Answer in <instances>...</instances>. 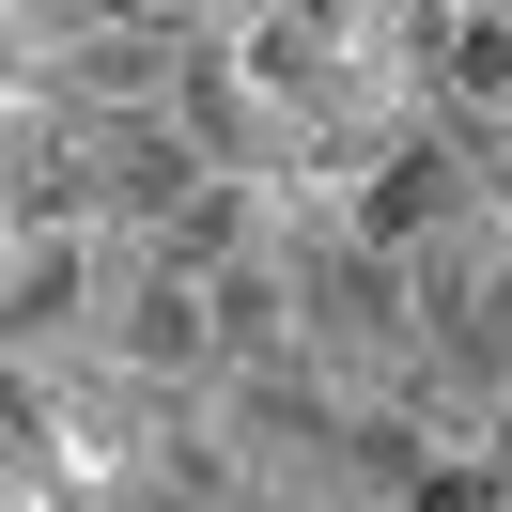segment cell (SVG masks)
<instances>
[{
    "mask_svg": "<svg viewBox=\"0 0 512 512\" xmlns=\"http://www.w3.org/2000/svg\"><path fill=\"white\" fill-rule=\"evenodd\" d=\"M450 187H466V171H450V140H435V125H404L373 171H357V249H419V233L450 218Z\"/></svg>",
    "mask_w": 512,
    "mask_h": 512,
    "instance_id": "cell-1",
    "label": "cell"
},
{
    "mask_svg": "<svg viewBox=\"0 0 512 512\" xmlns=\"http://www.w3.org/2000/svg\"><path fill=\"white\" fill-rule=\"evenodd\" d=\"M94 171H109V202H140L156 233L202 202V140H187V125H109V140H94Z\"/></svg>",
    "mask_w": 512,
    "mask_h": 512,
    "instance_id": "cell-2",
    "label": "cell"
},
{
    "mask_svg": "<svg viewBox=\"0 0 512 512\" xmlns=\"http://www.w3.org/2000/svg\"><path fill=\"white\" fill-rule=\"evenodd\" d=\"M125 357H140V373H187V357H218V295H202V280H171V264H140V280H125Z\"/></svg>",
    "mask_w": 512,
    "mask_h": 512,
    "instance_id": "cell-3",
    "label": "cell"
},
{
    "mask_svg": "<svg viewBox=\"0 0 512 512\" xmlns=\"http://www.w3.org/2000/svg\"><path fill=\"white\" fill-rule=\"evenodd\" d=\"M419 47H435V94L450 109H512V16H419Z\"/></svg>",
    "mask_w": 512,
    "mask_h": 512,
    "instance_id": "cell-4",
    "label": "cell"
},
{
    "mask_svg": "<svg viewBox=\"0 0 512 512\" xmlns=\"http://www.w3.org/2000/svg\"><path fill=\"white\" fill-rule=\"evenodd\" d=\"M94 295V264H78V233H16V280H0V311H16V342H47V326Z\"/></svg>",
    "mask_w": 512,
    "mask_h": 512,
    "instance_id": "cell-5",
    "label": "cell"
},
{
    "mask_svg": "<svg viewBox=\"0 0 512 512\" xmlns=\"http://www.w3.org/2000/svg\"><path fill=\"white\" fill-rule=\"evenodd\" d=\"M202 295H218V357H249V373L295 342V280L280 264H233V280H202Z\"/></svg>",
    "mask_w": 512,
    "mask_h": 512,
    "instance_id": "cell-6",
    "label": "cell"
},
{
    "mask_svg": "<svg viewBox=\"0 0 512 512\" xmlns=\"http://www.w3.org/2000/svg\"><path fill=\"white\" fill-rule=\"evenodd\" d=\"M156 264H171V280H233V264H249V187H202L187 218L156 233Z\"/></svg>",
    "mask_w": 512,
    "mask_h": 512,
    "instance_id": "cell-7",
    "label": "cell"
},
{
    "mask_svg": "<svg viewBox=\"0 0 512 512\" xmlns=\"http://www.w3.org/2000/svg\"><path fill=\"white\" fill-rule=\"evenodd\" d=\"M404 512H512V497H497V466H419Z\"/></svg>",
    "mask_w": 512,
    "mask_h": 512,
    "instance_id": "cell-8",
    "label": "cell"
}]
</instances>
